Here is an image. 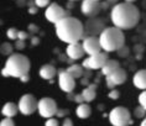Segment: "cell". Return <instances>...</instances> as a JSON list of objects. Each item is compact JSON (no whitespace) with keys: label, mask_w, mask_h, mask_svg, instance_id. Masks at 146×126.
I'll list each match as a JSON object with an SVG mask.
<instances>
[{"label":"cell","mask_w":146,"mask_h":126,"mask_svg":"<svg viewBox=\"0 0 146 126\" xmlns=\"http://www.w3.org/2000/svg\"><path fill=\"white\" fill-rule=\"evenodd\" d=\"M67 16H71V13L68 10H64L61 5L56 4V3H51L45 11V17L52 24H57L60 20Z\"/></svg>","instance_id":"6"},{"label":"cell","mask_w":146,"mask_h":126,"mask_svg":"<svg viewBox=\"0 0 146 126\" xmlns=\"http://www.w3.org/2000/svg\"><path fill=\"white\" fill-rule=\"evenodd\" d=\"M83 47H84L86 53L89 56L99 53V52H102V49H103L99 36H90V37L84 38L83 40Z\"/></svg>","instance_id":"13"},{"label":"cell","mask_w":146,"mask_h":126,"mask_svg":"<svg viewBox=\"0 0 146 126\" xmlns=\"http://www.w3.org/2000/svg\"><path fill=\"white\" fill-rule=\"evenodd\" d=\"M66 71H67L71 75H73L76 79L81 78L83 75V73H84V71H83V66H79V64H71V66H69Z\"/></svg>","instance_id":"22"},{"label":"cell","mask_w":146,"mask_h":126,"mask_svg":"<svg viewBox=\"0 0 146 126\" xmlns=\"http://www.w3.org/2000/svg\"><path fill=\"white\" fill-rule=\"evenodd\" d=\"M29 37V32L26 31H19V38L20 40H26Z\"/></svg>","instance_id":"35"},{"label":"cell","mask_w":146,"mask_h":126,"mask_svg":"<svg viewBox=\"0 0 146 126\" xmlns=\"http://www.w3.org/2000/svg\"><path fill=\"white\" fill-rule=\"evenodd\" d=\"M17 111H20L19 105H16V104H14V103H6L1 109V114L4 115L5 117H13L17 114Z\"/></svg>","instance_id":"19"},{"label":"cell","mask_w":146,"mask_h":126,"mask_svg":"<svg viewBox=\"0 0 146 126\" xmlns=\"http://www.w3.org/2000/svg\"><path fill=\"white\" fill-rule=\"evenodd\" d=\"M118 53H119L120 57H126L127 55H129V48L125 47V46H123V47L118 51Z\"/></svg>","instance_id":"30"},{"label":"cell","mask_w":146,"mask_h":126,"mask_svg":"<svg viewBox=\"0 0 146 126\" xmlns=\"http://www.w3.org/2000/svg\"><path fill=\"white\" fill-rule=\"evenodd\" d=\"M140 126H146V117H144V120L141 121V124H140Z\"/></svg>","instance_id":"44"},{"label":"cell","mask_w":146,"mask_h":126,"mask_svg":"<svg viewBox=\"0 0 146 126\" xmlns=\"http://www.w3.org/2000/svg\"><path fill=\"white\" fill-rule=\"evenodd\" d=\"M38 114L42 117H52L57 114V104L52 98H42L38 100Z\"/></svg>","instance_id":"10"},{"label":"cell","mask_w":146,"mask_h":126,"mask_svg":"<svg viewBox=\"0 0 146 126\" xmlns=\"http://www.w3.org/2000/svg\"><path fill=\"white\" fill-rule=\"evenodd\" d=\"M66 114H68V110H64V109H62V110H57V116H60V117L64 116Z\"/></svg>","instance_id":"38"},{"label":"cell","mask_w":146,"mask_h":126,"mask_svg":"<svg viewBox=\"0 0 146 126\" xmlns=\"http://www.w3.org/2000/svg\"><path fill=\"white\" fill-rule=\"evenodd\" d=\"M139 104H140L141 106H144L146 109V90L142 92L140 95H139Z\"/></svg>","instance_id":"27"},{"label":"cell","mask_w":146,"mask_h":126,"mask_svg":"<svg viewBox=\"0 0 146 126\" xmlns=\"http://www.w3.org/2000/svg\"><path fill=\"white\" fill-rule=\"evenodd\" d=\"M38 44H40V38L36 37V36H34V37L31 38V45L32 46H37Z\"/></svg>","instance_id":"36"},{"label":"cell","mask_w":146,"mask_h":126,"mask_svg":"<svg viewBox=\"0 0 146 126\" xmlns=\"http://www.w3.org/2000/svg\"><path fill=\"white\" fill-rule=\"evenodd\" d=\"M126 3H134V1H136V0H125Z\"/></svg>","instance_id":"45"},{"label":"cell","mask_w":146,"mask_h":126,"mask_svg":"<svg viewBox=\"0 0 146 126\" xmlns=\"http://www.w3.org/2000/svg\"><path fill=\"white\" fill-rule=\"evenodd\" d=\"M69 1H77V0H69Z\"/></svg>","instance_id":"46"},{"label":"cell","mask_w":146,"mask_h":126,"mask_svg":"<svg viewBox=\"0 0 146 126\" xmlns=\"http://www.w3.org/2000/svg\"><path fill=\"white\" fill-rule=\"evenodd\" d=\"M1 74H3V77H10V74H9V72L6 71V68L4 67L3 68V71H1Z\"/></svg>","instance_id":"41"},{"label":"cell","mask_w":146,"mask_h":126,"mask_svg":"<svg viewBox=\"0 0 146 126\" xmlns=\"http://www.w3.org/2000/svg\"><path fill=\"white\" fill-rule=\"evenodd\" d=\"M81 83H82L83 85H89V80H88V78H83Z\"/></svg>","instance_id":"42"},{"label":"cell","mask_w":146,"mask_h":126,"mask_svg":"<svg viewBox=\"0 0 146 126\" xmlns=\"http://www.w3.org/2000/svg\"><path fill=\"white\" fill-rule=\"evenodd\" d=\"M100 0H83L81 10L82 14L87 17H96L102 10V3Z\"/></svg>","instance_id":"12"},{"label":"cell","mask_w":146,"mask_h":126,"mask_svg":"<svg viewBox=\"0 0 146 126\" xmlns=\"http://www.w3.org/2000/svg\"><path fill=\"white\" fill-rule=\"evenodd\" d=\"M19 79H20V80L23 82V83H27L29 80H30V75H29V74H25V75H23V77H20Z\"/></svg>","instance_id":"37"},{"label":"cell","mask_w":146,"mask_h":126,"mask_svg":"<svg viewBox=\"0 0 146 126\" xmlns=\"http://www.w3.org/2000/svg\"><path fill=\"white\" fill-rule=\"evenodd\" d=\"M108 59L109 58H108L107 52H99V53H96V55L89 56L87 59H84L82 66L87 68V69H102Z\"/></svg>","instance_id":"9"},{"label":"cell","mask_w":146,"mask_h":126,"mask_svg":"<svg viewBox=\"0 0 146 126\" xmlns=\"http://www.w3.org/2000/svg\"><path fill=\"white\" fill-rule=\"evenodd\" d=\"M84 47H83V44H79V42H73V44H68L67 48H66V55H67L69 58L72 59H79L84 56Z\"/></svg>","instance_id":"14"},{"label":"cell","mask_w":146,"mask_h":126,"mask_svg":"<svg viewBox=\"0 0 146 126\" xmlns=\"http://www.w3.org/2000/svg\"><path fill=\"white\" fill-rule=\"evenodd\" d=\"M108 96H109V98H110V99H118L119 96H120V93H119L118 90H115V89H111Z\"/></svg>","instance_id":"31"},{"label":"cell","mask_w":146,"mask_h":126,"mask_svg":"<svg viewBox=\"0 0 146 126\" xmlns=\"http://www.w3.org/2000/svg\"><path fill=\"white\" fill-rule=\"evenodd\" d=\"M4 67L9 72L10 77L20 78L25 74H29L31 63L26 56L21 55V53H13L8 57Z\"/></svg>","instance_id":"4"},{"label":"cell","mask_w":146,"mask_h":126,"mask_svg":"<svg viewBox=\"0 0 146 126\" xmlns=\"http://www.w3.org/2000/svg\"><path fill=\"white\" fill-rule=\"evenodd\" d=\"M120 67V64L118 61H115V59H108L107 61V63L104 64V67L102 68V73H103V75H109V74H111L113 72H115L118 68Z\"/></svg>","instance_id":"20"},{"label":"cell","mask_w":146,"mask_h":126,"mask_svg":"<svg viewBox=\"0 0 146 126\" xmlns=\"http://www.w3.org/2000/svg\"><path fill=\"white\" fill-rule=\"evenodd\" d=\"M97 84H89L83 89L82 92V95L84 98V102L89 103V102H93L96 99V95H97Z\"/></svg>","instance_id":"18"},{"label":"cell","mask_w":146,"mask_h":126,"mask_svg":"<svg viewBox=\"0 0 146 126\" xmlns=\"http://www.w3.org/2000/svg\"><path fill=\"white\" fill-rule=\"evenodd\" d=\"M110 19L114 26L121 30H130L140 21V11L133 3H119L111 9Z\"/></svg>","instance_id":"1"},{"label":"cell","mask_w":146,"mask_h":126,"mask_svg":"<svg viewBox=\"0 0 146 126\" xmlns=\"http://www.w3.org/2000/svg\"><path fill=\"white\" fill-rule=\"evenodd\" d=\"M6 36L10 38V40H17L19 38V31L17 28L15 27H10L8 31H6Z\"/></svg>","instance_id":"25"},{"label":"cell","mask_w":146,"mask_h":126,"mask_svg":"<svg viewBox=\"0 0 146 126\" xmlns=\"http://www.w3.org/2000/svg\"><path fill=\"white\" fill-rule=\"evenodd\" d=\"M134 115L136 116L137 119H142V117H145V115H146V109L144 106H141V105H139L135 108V110H134Z\"/></svg>","instance_id":"24"},{"label":"cell","mask_w":146,"mask_h":126,"mask_svg":"<svg viewBox=\"0 0 146 126\" xmlns=\"http://www.w3.org/2000/svg\"><path fill=\"white\" fill-rule=\"evenodd\" d=\"M13 46L9 44V42H4V44L1 45V48H0V52H1V55L4 56H10L13 55Z\"/></svg>","instance_id":"23"},{"label":"cell","mask_w":146,"mask_h":126,"mask_svg":"<svg viewBox=\"0 0 146 126\" xmlns=\"http://www.w3.org/2000/svg\"><path fill=\"white\" fill-rule=\"evenodd\" d=\"M19 110L24 115H31L38 109V102L31 94H25L19 100Z\"/></svg>","instance_id":"8"},{"label":"cell","mask_w":146,"mask_h":126,"mask_svg":"<svg viewBox=\"0 0 146 126\" xmlns=\"http://www.w3.org/2000/svg\"><path fill=\"white\" fill-rule=\"evenodd\" d=\"M99 40L105 52L119 51L125 44V36L123 30L116 26L105 27L99 36Z\"/></svg>","instance_id":"3"},{"label":"cell","mask_w":146,"mask_h":126,"mask_svg":"<svg viewBox=\"0 0 146 126\" xmlns=\"http://www.w3.org/2000/svg\"><path fill=\"white\" fill-rule=\"evenodd\" d=\"M29 32H31V34H37V32H38V26L31 24L30 26H29Z\"/></svg>","instance_id":"34"},{"label":"cell","mask_w":146,"mask_h":126,"mask_svg":"<svg viewBox=\"0 0 146 126\" xmlns=\"http://www.w3.org/2000/svg\"><path fill=\"white\" fill-rule=\"evenodd\" d=\"M76 114H77V116L81 117V119H87V117L90 116V114H92V108H90L88 104L82 103L78 105L77 110H76Z\"/></svg>","instance_id":"21"},{"label":"cell","mask_w":146,"mask_h":126,"mask_svg":"<svg viewBox=\"0 0 146 126\" xmlns=\"http://www.w3.org/2000/svg\"><path fill=\"white\" fill-rule=\"evenodd\" d=\"M15 47H16L17 49H24V48H25V40L17 38V42L15 44Z\"/></svg>","instance_id":"32"},{"label":"cell","mask_w":146,"mask_h":126,"mask_svg":"<svg viewBox=\"0 0 146 126\" xmlns=\"http://www.w3.org/2000/svg\"><path fill=\"white\" fill-rule=\"evenodd\" d=\"M37 8H38L37 5H35V6H30V8H29V13L34 15V14L37 13Z\"/></svg>","instance_id":"39"},{"label":"cell","mask_w":146,"mask_h":126,"mask_svg":"<svg viewBox=\"0 0 146 126\" xmlns=\"http://www.w3.org/2000/svg\"><path fill=\"white\" fill-rule=\"evenodd\" d=\"M62 126H73V122H72L71 119H66L63 121V124H62Z\"/></svg>","instance_id":"40"},{"label":"cell","mask_w":146,"mask_h":126,"mask_svg":"<svg viewBox=\"0 0 146 126\" xmlns=\"http://www.w3.org/2000/svg\"><path fill=\"white\" fill-rule=\"evenodd\" d=\"M0 126H15V124H14V121L11 120V117H5L0 122Z\"/></svg>","instance_id":"28"},{"label":"cell","mask_w":146,"mask_h":126,"mask_svg":"<svg viewBox=\"0 0 146 126\" xmlns=\"http://www.w3.org/2000/svg\"><path fill=\"white\" fill-rule=\"evenodd\" d=\"M107 80H110L114 83L115 85H121L126 80V71L123 69L121 67H119L115 72H113L111 74L107 75Z\"/></svg>","instance_id":"15"},{"label":"cell","mask_w":146,"mask_h":126,"mask_svg":"<svg viewBox=\"0 0 146 126\" xmlns=\"http://www.w3.org/2000/svg\"><path fill=\"white\" fill-rule=\"evenodd\" d=\"M54 31L57 37L68 45L73 42H79V40L83 38L84 25L76 17L67 16L54 24Z\"/></svg>","instance_id":"2"},{"label":"cell","mask_w":146,"mask_h":126,"mask_svg":"<svg viewBox=\"0 0 146 126\" xmlns=\"http://www.w3.org/2000/svg\"><path fill=\"white\" fill-rule=\"evenodd\" d=\"M109 121L113 126H127L131 125L130 111L124 106H116L109 113Z\"/></svg>","instance_id":"5"},{"label":"cell","mask_w":146,"mask_h":126,"mask_svg":"<svg viewBox=\"0 0 146 126\" xmlns=\"http://www.w3.org/2000/svg\"><path fill=\"white\" fill-rule=\"evenodd\" d=\"M107 1L109 3V4H116V3H118V0H107Z\"/></svg>","instance_id":"43"},{"label":"cell","mask_w":146,"mask_h":126,"mask_svg":"<svg viewBox=\"0 0 146 126\" xmlns=\"http://www.w3.org/2000/svg\"><path fill=\"white\" fill-rule=\"evenodd\" d=\"M133 84L139 89L146 90V69H140L134 74Z\"/></svg>","instance_id":"16"},{"label":"cell","mask_w":146,"mask_h":126,"mask_svg":"<svg viewBox=\"0 0 146 126\" xmlns=\"http://www.w3.org/2000/svg\"><path fill=\"white\" fill-rule=\"evenodd\" d=\"M50 4V0H35V5H37L38 8H46Z\"/></svg>","instance_id":"26"},{"label":"cell","mask_w":146,"mask_h":126,"mask_svg":"<svg viewBox=\"0 0 146 126\" xmlns=\"http://www.w3.org/2000/svg\"><path fill=\"white\" fill-rule=\"evenodd\" d=\"M40 77L46 79V80H51L54 75L58 74V71L54 68L52 64H43V66L40 68Z\"/></svg>","instance_id":"17"},{"label":"cell","mask_w":146,"mask_h":126,"mask_svg":"<svg viewBox=\"0 0 146 126\" xmlns=\"http://www.w3.org/2000/svg\"><path fill=\"white\" fill-rule=\"evenodd\" d=\"M45 126H58V121H57V119L48 117V119H47V121L45 122Z\"/></svg>","instance_id":"29"},{"label":"cell","mask_w":146,"mask_h":126,"mask_svg":"<svg viewBox=\"0 0 146 126\" xmlns=\"http://www.w3.org/2000/svg\"><path fill=\"white\" fill-rule=\"evenodd\" d=\"M74 100L76 103H78V104H82L83 102H84V98H83V95H82V93L81 94H77V95H74Z\"/></svg>","instance_id":"33"},{"label":"cell","mask_w":146,"mask_h":126,"mask_svg":"<svg viewBox=\"0 0 146 126\" xmlns=\"http://www.w3.org/2000/svg\"><path fill=\"white\" fill-rule=\"evenodd\" d=\"M74 77L71 75L67 71L64 69H58V84H60V88L63 92L72 93L73 89L76 87V82H74Z\"/></svg>","instance_id":"11"},{"label":"cell","mask_w":146,"mask_h":126,"mask_svg":"<svg viewBox=\"0 0 146 126\" xmlns=\"http://www.w3.org/2000/svg\"><path fill=\"white\" fill-rule=\"evenodd\" d=\"M105 25L103 20L99 17H89L84 25V35H83V40L90 36H100V34L104 31Z\"/></svg>","instance_id":"7"}]
</instances>
